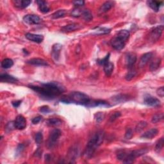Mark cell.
Here are the masks:
<instances>
[{
	"label": "cell",
	"mask_w": 164,
	"mask_h": 164,
	"mask_svg": "<svg viewBox=\"0 0 164 164\" xmlns=\"http://www.w3.org/2000/svg\"><path fill=\"white\" fill-rule=\"evenodd\" d=\"M36 3H37L39 8L41 12L44 14L48 13L49 11V7L48 3L46 1H43V0H37L36 1Z\"/></svg>",
	"instance_id": "obj_19"
},
{
	"label": "cell",
	"mask_w": 164,
	"mask_h": 164,
	"mask_svg": "<svg viewBox=\"0 0 164 164\" xmlns=\"http://www.w3.org/2000/svg\"><path fill=\"white\" fill-rule=\"evenodd\" d=\"M111 29L106 27H97L94 30V34L95 35H105L110 33Z\"/></svg>",
	"instance_id": "obj_27"
},
{
	"label": "cell",
	"mask_w": 164,
	"mask_h": 164,
	"mask_svg": "<svg viewBox=\"0 0 164 164\" xmlns=\"http://www.w3.org/2000/svg\"><path fill=\"white\" fill-rule=\"evenodd\" d=\"M147 5L150 6L155 12H157L160 10V7L163 5L162 2H157V1H147Z\"/></svg>",
	"instance_id": "obj_21"
},
{
	"label": "cell",
	"mask_w": 164,
	"mask_h": 164,
	"mask_svg": "<svg viewBox=\"0 0 164 164\" xmlns=\"http://www.w3.org/2000/svg\"><path fill=\"white\" fill-rule=\"evenodd\" d=\"M97 106H110L109 102L102 100H90L89 102L87 105V107H95Z\"/></svg>",
	"instance_id": "obj_20"
},
{
	"label": "cell",
	"mask_w": 164,
	"mask_h": 164,
	"mask_svg": "<svg viewBox=\"0 0 164 164\" xmlns=\"http://www.w3.org/2000/svg\"><path fill=\"white\" fill-rule=\"evenodd\" d=\"M111 44H112V48H114L115 50L121 51L125 48V46L126 45V43L124 42L123 40L119 39V38L115 37L112 40Z\"/></svg>",
	"instance_id": "obj_12"
},
{
	"label": "cell",
	"mask_w": 164,
	"mask_h": 164,
	"mask_svg": "<svg viewBox=\"0 0 164 164\" xmlns=\"http://www.w3.org/2000/svg\"><path fill=\"white\" fill-rule=\"evenodd\" d=\"M61 134V131L59 129H56V128L51 131L47 142L48 148L53 149L56 146V143H57L58 140H59Z\"/></svg>",
	"instance_id": "obj_4"
},
{
	"label": "cell",
	"mask_w": 164,
	"mask_h": 164,
	"mask_svg": "<svg viewBox=\"0 0 164 164\" xmlns=\"http://www.w3.org/2000/svg\"><path fill=\"white\" fill-rule=\"evenodd\" d=\"M0 80L4 83H16L18 81V80L15 77L9 75L8 74H2L0 75Z\"/></svg>",
	"instance_id": "obj_18"
},
{
	"label": "cell",
	"mask_w": 164,
	"mask_h": 164,
	"mask_svg": "<svg viewBox=\"0 0 164 164\" xmlns=\"http://www.w3.org/2000/svg\"><path fill=\"white\" fill-rule=\"evenodd\" d=\"M81 28V26L78 23H72L69 24L66 26H64L62 28H61V31L62 32H74V31L80 30Z\"/></svg>",
	"instance_id": "obj_15"
},
{
	"label": "cell",
	"mask_w": 164,
	"mask_h": 164,
	"mask_svg": "<svg viewBox=\"0 0 164 164\" xmlns=\"http://www.w3.org/2000/svg\"><path fill=\"white\" fill-rule=\"evenodd\" d=\"M25 37L28 40L32 41L33 43H41L44 40V37L42 35H38V34H33L31 33H27L25 35Z\"/></svg>",
	"instance_id": "obj_14"
},
{
	"label": "cell",
	"mask_w": 164,
	"mask_h": 164,
	"mask_svg": "<svg viewBox=\"0 0 164 164\" xmlns=\"http://www.w3.org/2000/svg\"><path fill=\"white\" fill-rule=\"evenodd\" d=\"M81 16L83 17V18L86 20V21H90V20L93 19V16H92L91 12L88 9H85L83 10Z\"/></svg>",
	"instance_id": "obj_29"
},
{
	"label": "cell",
	"mask_w": 164,
	"mask_h": 164,
	"mask_svg": "<svg viewBox=\"0 0 164 164\" xmlns=\"http://www.w3.org/2000/svg\"><path fill=\"white\" fill-rule=\"evenodd\" d=\"M14 65V62L12 59L10 58H5L2 60L1 65L2 67V68L7 69L10 68H12Z\"/></svg>",
	"instance_id": "obj_28"
},
{
	"label": "cell",
	"mask_w": 164,
	"mask_h": 164,
	"mask_svg": "<svg viewBox=\"0 0 164 164\" xmlns=\"http://www.w3.org/2000/svg\"><path fill=\"white\" fill-rule=\"evenodd\" d=\"M62 121L58 118H51L46 121V125L49 126H58L62 125Z\"/></svg>",
	"instance_id": "obj_26"
},
{
	"label": "cell",
	"mask_w": 164,
	"mask_h": 164,
	"mask_svg": "<svg viewBox=\"0 0 164 164\" xmlns=\"http://www.w3.org/2000/svg\"><path fill=\"white\" fill-rule=\"evenodd\" d=\"M161 62H162V60L160 58L154 59V60H153L150 64V71H155L156 69H158L161 64Z\"/></svg>",
	"instance_id": "obj_25"
},
{
	"label": "cell",
	"mask_w": 164,
	"mask_h": 164,
	"mask_svg": "<svg viewBox=\"0 0 164 164\" xmlns=\"http://www.w3.org/2000/svg\"><path fill=\"white\" fill-rule=\"evenodd\" d=\"M27 62L29 64L35 66H48L49 64L47 61L42 58H32L27 60Z\"/></svg>",
	"instance_id": "obj_16"
},
{
	"label": "cell",
	"mask_w": 164,
	"mask_h": 164,
	"mask_svg": "<svg viewBox=\"0 0 164 164\" xmlns=\"http://www.w3.org/2000/svg\"><path fill=\"white\" fill-rule=\"evenodd\" d=\"M121 115V114L120 112H114V114H113L110 116V122H114L117 119H118V118H119Z\"/></svg>",
	"instance_id": "obj_41"
},
{
	"label": "cell",
	"mask_w": 164,
	"mask_h": 164,
	"mask_svg": "<svg viewBox=\"0 0 164 164\" xmlns=\"http://www.w3.org/2000/svg\"><path fill=\"white\" fill-rule=\"evenodd\" d=\"M163 26L160 25V26H158V27L154 28L150 32V42L152 43H156V41H158L159 39H160L161 35L163 33Z\"/></svg>",
	"instance_id": "obj_5"
},
{
	"label": "cell",
	"mask_w": 164,
	"mask_h": 164,
	"mask_svg": "<svg viewBox=\"0 0 164 164\" xmlns=\"http://www.w3.org/2000/svg\"><path fill=\"white\" fill-rule=\"evenodd\" d=\"M156 94L160 97H163V96H164V87H161L159 89H158L156 90Z\"/></svg>",
	"instance_id": "obj_45"
},
{
	"label": "cell",
	"mask_w": 164,
	"mask_h": 164,
	"mask_svg": "<svg viewBox=\"0 0 164 164\" xmlns=\"http://www.w3.org/2000/svg\"><path fill=\"white\" fill-rule=\"evenodd\" d=\"M133 135V132L132 129H131V128H128L125 133V138H126V139H131Z\"/></svg>",
	"instance_id": "obj_43"
},
{
	"label": "cell",
	"mask_w": 164,
	"mask_h": 164,
	"mask_svg": "<svg viewBox=\"0 0 164 164\" xmlns=\"http://www.w3.org/2000/svg\"><path fill=\"white\" fill-rule=\"evenodd\" d=\"M62 48V46L58 43L55 44L53 46L52 51H51V55H52L53 58L55 61H58L59 60Z\"/></svg>",
	"instance_id": "obj_11"
},
{
	"label": "cell",
	"mask_w": 164,
	"mask_h": 164,
	"mask_svg": "<svg viewBox=\"0 0 164 164\" xmlns=\"http://www.w3.org/2000/svg\"><path fill=\"white\" fill-rule=\"evenodd\" d=\"M104 66V71L105 73L106 76L109 77L111 76L113 71H114V65L113 63L110 62H109L106 63Z\"/></svg>",
	"instance_id": "obj_24"
},
{
	"label": "cell",
	"mask_w": 164,
	"mask_h": 164,
	"mask_svg": "<svg viewBox=\"0 0 164 164\" xmlns=\"http://www.w3.org/2000/svg\"><path fill=\"white\" fill-rule=\"evenodd\" d=\"M78 147H72L69 153V155L70 156V160H71V162H73V160H74L76 157L78 156Z\"/></svg>",
	"instance_id": "obj_30"
},
{
	"label": "cell",
	"mask_w": 164,
	"mask_h": 164,
	"mask_svg": "<svg viewBox=\"0 0 164 164\" xmlns=\"http://www.w3.org/2000/svg\"><path fill=\"white\" fill-rule=\"evenodd\" d=\"M163 144H164V141H163V137L160 138V139H159L155 146V151L158 153H160L163 147Z\"/></svg>",
	"instance_id": "obj_33"
},
{
	"label": "cell",
	"mask_w": 164,
	"mask_h": 164,
	"mask_svg": "<svg viewBox=\"0 0 164 164\" xmlns=\"http://www.w3.org/2000/svg\"><path fill=\"white\" fill-rule=\"evenodd\" d=\"M35 142L37 143V144H38V145L41 144L43 141V133L41 132H38V133H36L35 137Z\"/></svg>",
	"instance_id": "obj_39"
},
{
	"label": "cell",
	"mask_w": 164,
	"mask_h": 164,
	"mask_svg": "<svg viewBox=\"0 0 164 164\" xmlns=\"http://www.w3.org/2000/svg\"><path fill=\"white\" fill-rule=\"evenodd\" d=\"M90 99L87 94L81 92H73L68 96L63 97L61 101L64 103H75L81 105L87 106Z\"/></svg>",
	"instance_id": "obj_3"
},
{
	"label": "cell",
	"mask_w": 164,
	"mask_h": 164,
	"mask_svg": "<svg viewBox=\"0 0 164 164\" xmlns=\"http://www.w3.org/2000/svg\"><path fill=\"white\" fill-rule=\"evenodd\" d=\"M39 111L43 113V114H48L49 112H51V110L49 109L48 106H43L42 107L40 108Z\"/></svg>",
	"instance_id": "obj_44"
},
{
	"label": "cell",
	"mask_w": 164,
	"mask_h": 164,
	"mask_svg": "<svg viewBox=\"0 0 164 164\" xmlns=\"http://www.w3.org/2000/svg\"><path fill=\"white\" fill-rule=\"evenodd\" d=\"M43 119V117L42 116H37V117H34L33 119H32V123L33 125H36V124H38V123L42 120Z\"/></svg>",
	"instance_id": "obj_46"
},
{
	"label": "cell",
	"mask_w": 164,
	"mask_h": 164,
	"mask_svg": "<svg viewBox=\"0 0 164 164\" xmlns=\"http://www.w3.org/2000/svg\"><path fill=\"white\" fill-rule=\"evenodd\" d=\"M137 55L134 53H129L126 56L125 62L126 65L128 68L131 69L133 68V65H135L137 62Z\"/></svg>",
	"instance_id": "obj_9"
},
{
	"label": "cell",
	"mask_w": 164,
	"mask_h": 164,
	"mask_svg": "<svg viewBox=\"0 0 164 164\" xmlns=\"http://www.w3.org/2000/svg\"><path fill=\"white\" fill-rule=\"evenodd\" d=\"M65 10H59L58 11L55 12L52 15V18L53 19H59L61 17H64L65 15Z\"/></svg>",
	"instance_id": "obj_34"
},
{
	"label": "cell",
	"mask_w": 164,
	"mask_h": 164,
	"mask_svg": "<svg viewBox=\"0 0 164 164\" xmlns=\"http://www.w3.org/2000/svg\"><path fill=\"white\" fill-rule=\"evenodd\" d=\"M158 130L156 128H152L144 133L140 137L142 138H146V139H152L153 138L155 137L158 135Z\"/></svg>",
	"instance_id": "obj_17"
},
{
	"label": "cell",
	"mask_w": 164,
	"mask_h": 164,
	"mask_svg": "<svg viewBox=\"0 0 164 164\" xmlns=\"http://www.w3.org/2000/svg\"><path fill=\"white\" fill-rule=\"evenodd\" d=\"M115 5V2H112V1H108L105 2L103 4H102L101 6L100 7V8L98 10V13L99 15H101L103 14L106 12H107L108 11H109V10L114 6Z\"/></svg>",
	"instance_id": "obj_10"
},
{
	"label": "cell",
	"mask_w": 164,
	"mask_h": 164,
	"mask_svg": "<svg viewBox=\"0 0 164 164\" xmlns=\"http://www.w3.org/2000/svg\"><path fill=\"white\" fill-rule=\"evenodd\" d=\"M73 3L75 5V6L80 7V6H83V5L85 4V2L84 1H75V2H73Z\"/></svg>",
	"instance_id": "obj_48"
},
{
	"label": "cell",
	"mask_w": 164,
	"mask_h": 164,
	"mask_svg": "<svg viewBox=\"0 0 164 164\" xmlns=\"http://www.w3.org/2000/svg\"><path fill=\"white\" fill-rule=\"evenodd\" d=\"M144 103L147 106H152V107H158L159 106H160L161 105L160 100L156 98V97L150 96V95L144 97Z\"/></svg>",
	"instance_id": "obj_7"
},
{
	"label": "cell",
	"mask_w": 164,
	"mask_h": 164,
	"mask_svg": "<svg viewBox=\"0 0 164 164\" xmlns=\"http://www.w3.org/2000/svg\"><path fill=\"white\" fill-rule=\"evenodd\" d=\"M83 10H81L79 7H77V8L73 9V10H72V12H71V16L74 17H79L81 16Z\"/></svg>",
	"instance_id": "obj_36"
},
{
	"label": "cell",
	"mask_w": 164,
	"mask_h": 164,
	"mask_svg": "<svg viewBox=\"0 0 164 164\" xmlns=\"http://www.w3.org/2000/svg\"><path fill=\"white\" fill-rule=\"evenodd\" d=\"M110 54L109 53L107 54L106 56H105V58H102V59H99V60H97V62L98 64L101 65H105L106 63H108L109 62V58H110Z\"/></svg>",
	"instance_id": "obj_40"
},
{
	"label": "cell",
	"mask_w": 164,
	"mask_h": 164,
	"mask_svg": "<svg viewBox=\"0 0 164 164\" xmlns=\"http://www.w3.org/2000/svg\"><path fill=\"white\" fill-rule=\"evenodd\" d=\"M21 100H18V101H14L12 102V104L14 107L15 108H17L19 106V105L21 104Z\"/></svg>",
	"instance_id": "obj_47"
},
{
	"label": "cell",
	"mask_w": 164,
	"mask_h": 164,
	"mask_svg": "<svg viewBox=\"0 0 164 164\" xmlns=\"http://www.w3.org/2000/svg\"><path fill=\"white\" fill-rule=\"evenodd\" d=\"M104 138L105 132L103 131H99L95 133L87 144L84 154L85 158L89 159L93 156L97 149L103 142Z\"/></svg>",
	"instance_id": "obj_2"
},
{
	"label": "cell",
	"mask_w": 164,
	"mask_h": 164,
	"mask_svg": "<svg viewBox=\"0 0 164 164\" xmlns=\"http://www.w3.org/2000/svg\"><path fill=\"white\" fill-rule=\"evenodd\" d=\"M137 73V71L135 69L131 68V69H130V71H128V73L126 74V75L125 76V79L127 81H130L136 76Z\"/></svg>",
	"instance_id": "obj_31"
},
{
	"label": "cell",
	"mask_w": 164,
	"mask_h": 164,
	"mask_svg": "<svg viewBox=\"0 0 164 164\" xmlns=\"http://www.w3.org/2000/svg\"><path fill=\"white\" fill-rule=\"evenodd\" d=\"M113 99L116 102H125L128 100V96L125 94H119L117 95L115 97H113Z\"/></svg>",
	"instance_id": "obj_32"
},
{
	"label": "cell",
	"mask_w": 164,
	"mask_h": 164,
	"mask_svg": "<svg viewBox=\"0 0 164 164\" xmlns=\"http://www.w3.org/2000/svg\"><path fill=\"white\" fill-rule=\"evenodd\" d=\"M153 56V52H149V53H146L145 54H144L141 56L139 64H138V66H139L140 68H144V67H145L146 65L151 60Z\"/></svg>",
	"instance_id": "obj_13"
},
{
	"label": "cell",
	"mask_w": 164,
	"mask_h": 164,
	"mask_svg": "<svg viewBox=\"0 0 164 164\" xmlns=\"http://www.w3.org/2000/svg\"><path fill=\"white\" fill-rule=\"evenodd\" d=\"M163 119V114H162H162H156L153 116L151 122L153 123H157L158 122H160Z\"/></svg>",
	"instance_id": "obj_38"
},
{
	"label": "cell",
	"mask_w": 164,
	"mask_h": 164,
	"mask_svg": "<svg viewBox=\"0 0 164 164\" xmlns=\"http://www.w3.org/2000/svg\"><path fill=\"white\" fill-rule=\"evenodd\" d=\"M116 37L119 38V39L124 41L126 43V41L130 37V32L126 30H120L119 33L116 35Z\"/></svg>",
	"instance_id": "obj_23"
},
{
	"label": "cell",
	"mask_w": 164,
	"mask_h": 164,
	"mask_svg": "<svg viewBox=\"0 0 164 164\" xmlns=\"http://www.w3.org/2000/svg\"><path fill=\"white\" fill-rule=\"evenodd\" d=\"M105 114L103 112L96 113L94 115V118L97 123H100L103 121V119H105Z\"/></svg>",
	"instance_id": "obj_37"
},
{
	"label": "cell",
	"mask_w": 164,
	"mask_h": 164,
	"mask_svg": "<svg viewBox=\"0 0 164 164\" xmlns=\"http://www.w3.org/2000/svg\"><path fill=\"white\" fill-rule=\"evenodd\" d=\"M29 87L46 99H53L64 92V88L57 82L40 84V85H29Z\"/></svg>",
	"instance_id": "obj_1"
},
{
	"label": "cell",
	"mask_w": 164,
	"mask_h": 164,
	"mask_svg": "<svg viewBox=\"0 0 164 164\" xmlns=\"http://www.w3.org/2000/svg\"><path fill=\"white\" fill-rule=\"evenodd\" d=\"M147 126V123L146 121H140L138 123L136 128H135V131L136 132H140L142 131L144 128Z\"/></svg>",
	"instance_id": "obj_35"
},
{
	"label": "cell",
	"mask_w": 164,
	"mask_h": 164,
	"mask_svg": "<svg viewBox=\"0 0 164 164\" xmlns=\"http://www.w3.org/2000/svg\"><path fill=\"white\" fill-rule=\"evenodd\" d=\"M14 122L15 128H16L17 130H22L27 127V120L21 115H17Z\"/></svg>",
	"instance_id": "obj_8"
},
{
	"label": "cell",
	"mask_w": 164,
	"mask_h": 164,
	"mask_svg": "<svg viewBox=\"0 0 164 164\" xmlns=\"http://www.w3.org/2000/svg\"><path fill=\"white\" fill-rule=\"evenodd\" d=\"M24 22L28 24H38L41 23L42 19L37 15L29 14L23 17Z\"/></svg>",
	"instance_id": "obj_6"
},
{
	"label": "cell",
	"mask_w": 164,
	"mask_h": 164,
	"mask_svg": "<svg viewBox=\"0 0 164 164\" xmlns=\"http://www.w3.org/2000/svg\"><path fill=\"white\" fill-rule=\"evenodd\" d=\"M32 1L30 0H16L14 2L15 6L19 8H25L28 7Z\"/></svg>",
	"instance_id": "obj_22"
},
{
	"label": "cell",
	"mask_w": 164,
	"mask_h": 164,
	"mask_svg": "<svg viewBox=\"0 0 164 164\" xmlns=\"http://www.w3.org/2000/svg\"><path fill=\"white\" fill-rule=\"evenodd\" d=\"M24 145L23 144H19L18 145L17 149H16V155H19L23 153V151L24 150Z\"/></svg>",
	"instance_id": "obj_42"
}]
</instances>
